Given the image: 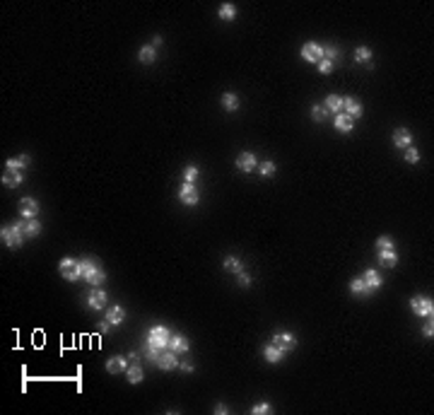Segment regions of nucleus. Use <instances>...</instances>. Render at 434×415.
I'll use <instances>...</instances> for the list:
<instances>
[{
	"mask_svg": "<svg viewBox=\"0 0 434 415\" xmlns=\"http://www.w3.org/2000/svg\"><path fill=\"white\" fill-rule=\"evenodd\" d=\"M311 116H314V121H323V118L328 116V111H326V106H323V104H316V106L311 109Z\"/></svg>",
	"mask_w": 434,
	"mask_h": 415,
	"instance_id": "e433bc0d",
	"label": "nucleus"
},
{
	"mask_svg": "<svg viewBox=\"0 0 434 415\" xmlns=\"http://www.w3.org/2000/svg\"><path fill=\"white\" fill-rule=\"evenodd\" d=\"M188 347H191V343H188V338L181 336V333H176V336L169 338V350H171V352H186Z\"/></svg>",
	"mask_w": 434,
	"mask_h": 415,
	"instance_id": "a211bd4d",
	"label": "nucleus"
},
{
	"mask_svg": "<svg viewBox=\"0 0 434 415\" xmlns=\"http://www.w3.org/2000/svg\"><path fill=\"white\" fill-rule=\"evenodd\" d=\"M106 302H109V295H106L101 287H92L90 295H87V307H90V309L101 311V309H106Z\"/></svg>",
	"mask_w": 434,
	"mask_h": 415,
	"instance_id": "6e6552de",
	"label": "nucleus"
},
{
	"mask_svg": "<svg viewBox=\"0 0 434 415\" xmlns=\"http://www.w3.org/2000/svg\"><path fill=\"white\" fill-rule=\"evenodd\" d=\"M39 203H36V198H22L20 201V212H22L24 220H32V217H36L39 215Z\"/></svg>",
	"mask_w": 434,
	"mask_h": 415,
	"instance_id": "f8f14e48",
	"label": "nucleus"
},
{
	"mask_svg": "<svg viewBox=\"0 0 434 415\" xmlns=\"http://www.w3.org/2000/svg\"><path fill=\"white\" fill-rule=\"evenodd\" d=\"M362 280H365V282H367V285H369V287H371V290H374V292H376V290H379V287L384 285V277L379 276L376 271H371V268L362 273Z\"/></svg>",
	"mask_w": 434,
	"mask_h": 415,
	"instance_id": "4be33fe9",
	"label": "nucleus"
},
{
	"mask_svg": "<svg viewBox=\"0 0 434 415\" xmlns=\"http://www.w3.org/2000/svg\"><path fill=\"white\" fill-rule=\"evenodd\" d=\"M234 164H236V169L244 172V174H251V172L258 169V162H256V155H253V152H241Z\"/></svg>",
	"mask_w": 434,
	"mask_h": 415,
	"instance_id": "9d476101",
	"label": "nucleus"
},
{
	"mask_svg": "<svg viewBox=\"0 0 434 415\" xmlns=\"http://www.w3.org/2000/svg\"><path fill=\"white\" fill-rule=\"evenodd\" d=\"M350 292H352V295H357V297H369V295H371L374 290H371V287L367 285L362 277H355V280L350 282Z\"/></svg>",
	"mask_w": 434,
	"mask_h": 415,
	"instance_id": "dca6fc26",
	"label": "nucleus"
},
{
	"mask_svg": "<svg viewBox=\"0 0 434 415\" xmlns=\"http://www.w3.org/2000/svg\"><path fill=\"white\" fill-rule=\"evenodd\" d=\"M239 104H241V102H239V97H236L234 92H225V94H222V106H225L227 111H236V109H239Z\"/></svg>",
	"mask_w": 434,
	"mask_h": 415,
	"instance_id": "7c9ffc66",
	"label": "nucleus"
},
{
	"mask_svg": "<svg viewBox=\"0 0 434 415\" xmlns=\"http://www.w3.org/2000/svg\"><path fill=\"white\" fill-rule=\"evenodd\" d=\"M273 346L280 347V350L287 355V352H292V350L297 347V338H295L292 333H287V331H277L273 336Z\"/></svg>",
	"mask_w": 434,
	"mask_h": 415,
	"instance_id": "0eeeda50",
	"label": "nucleus"
},
{
	"mask_svg": "<svg viewBox=\"0 0 434 415\" xmlns=\"http://www.w3.org/2000/svg\"><path fill=\"white\" fill-rule=\"evenodd\" d=\"M126 369H128L126 357H111V360L106 362V372H109V374H118V372H126Z\"/></svg>",
	"mask_w": 434,
	"mask_h": 415,
	"instance_id": "cd10ccee",
	"label": "nucleus"
},
{
	"mask_svg": "<svg viewBox=\"0 0 434 415\" xmlns=\"http://www.w3.org/2000/svg\"><path fill=\"white\" fill-rule=\"evenodd\" d=\"M422 333H425L427 338H432V336H434V326H432V323H425V326H422Z\"/></svg>",
	"mask_w": 434,
	"mask_h": 415,
	"instance_id": "37998d69",
	"label": "nucleus"
},
{
	"mask_svg": "<svg viewBox=\"0 0 434 415\" xmlns=\"http://www.w3.org/2000/svg\"><path fill=\"white\" fill-rule=\"evenodd\" d=\"M179 201H181L183 206H198L200 203V191L196 188V184L183 181L181 188H179Z\"/></svg>",
	"mask_w": 434,
	"mask_h": 415,
	"instance_id": "20e7f679",
	"label": "nucleus"
},
{
	"mask_svg": "<svg viewBox=\"0 0 434 415\" xmlns=\"http://www.w3.org/2000/svg\"><path fill=\"white\" fill-rule=\"evenodd\" d=\"M225 271H227V273H234V276H239V273L244 271L241 258H236V256H227V258H225Z\"/></svg>",
	"mask_w": 434,
	"mask_h": 415,
	"instance_id": "c85d7f7f",
	"label": "nucleus"
},
{
	"mask_svg": "<svg viewBox=\"0 0 434 415\" xmlns=\"http://www.w3.org/2000/svg\"><path fill=\"white\" fill-rule=\"evenodd\" d=\"M155 58H157V48L152 46H142L140 48V53H137V61L140 63H155Z\"/></svg>",
	"mask_w": 434,
	"mask_h": 415,
	"instance_id": "c756f323",
	"label": "nucleus"
},
{
	"mask_svg": "<svg viewBox=\"0 0 434 415\" xmlns=\"http://www.w3.org/2000/svg\"><path fill=\"white\" fill-rule=\"evenodd\" d=\"M215 413H217V415H227L229 411H227V406H225V403H217V406H215Z\"/></svg>",
	"mask_w": 434,
	"mask_h": 415,
	"instance_id": "c03bdc74",
	"label": "nucleus"
},
{
	"mask_svg": "<svg viewBox=\"0 0 434 415\" xmlns=\"http://www.w3.org/2000/svg\"><path fill=\"white\" fill-rule=\"evenodd\" d=\"M29 157L27 155H22V157H10V160L5 162V169H12V172H22V169H27L29 167Z\"/></svg>",
	"mask_w": 434,
	"mask_h": 415,
	"instance_id": "b1692460",
	"label": "nucleus"
},
{
	"mask_svg": "<svg viewBox=\"0 0 434 415\" xmlns=\"http://www.w3.org/2000/svg\"><path fill=\"white\" fill-rule=\"evenodd\" d=\"M343 114H347L352 121H355V118H360V116L365 114L362 102H360V99H355V97H343Z\"/></svg>",
	"mask_w": 434,
	"mask_h": 415,
	"instance_id": "9b49d317",
	"label": "nucleus"
},
{
	"mask_svg": "<svg viewBox=\"0 0 434 415\" xmlns=\"http://www.w3.org/2000/svg\"><path fill=\"white\" fill-rule=\"evenodd\" d=\"M335 128H338L340 133H352V131H355V121L347 114L340 111V114H335Z\"/></svg>",
	"mask_w": 434,
	"mask_h": 415,
	"instance_id": "aec40b11",
	"label": "nucleus"
},
{
	"mask_svg": "<svg viewBox=\"0 0 434 415\" xmlns=\"http://www.w3.org/2000/svg\"><path fill=\"white\" fill-rule=\"evenodd\" d=\"M323 58L331 61V63H335V58H338V48L335 46H323Z\"/></svg>",
	"mask_w": 434,
	"mask_h": 415,
	"instance_id": "58836bf2",
	"label": "nucleus"
},
{
	"mask_svg": "<svg viewBox=\"0 0 434 415\" xmlns=\"http://www.w3.org/2000/svg\"><path fill=\"white\" fill-rule=\"evenodd\" d=\"M258 174H261V176H273L275 164L273 162H261V164H258Z\"/></svg>",
	"mask_w": 434,
	"mask_h": 415,
	"instance_id": "f704fd0d",
	"label": "nucleus"
},
{
	"mask_svg": "<svg viewBox=\"0 0 434 415\" xmlns=\"http://www.w3.org/2000/svg\"><path fill=\"white\" fill-rule=\"evenodd\" d=\"M77 266H80V273H82V277H85V282L92 285V287H99V285L106 280V273L97 266L94 258H80Z\"/></svg>",
	"mask_w": 434,
	"mask_h": 415,
	"instance_id": "f257e3e1",
	"label": "nucleus"
},
{
	"mask_svg": "<svg viewBox=\"0 0 434 415\" xmlns=\"http://www.w3.org/2000/svg\"><path fill=\"white\" fill-rule=\"evenodd\" d=\"M410 309L417 314V316H425V319L430 316V319H432L434 302L430 300V297H420V295H417V297H412L410 300Z\"/></svg>",
	"mask_w": 434,
	"mask_h": 415,
	"instance_id": "423d86ee",
	"label": "nucleus"
},
{
	"mask_svg": "<svg viewBox=\"0 0 434 415\" xmlns=\"http://www.w3.org/2000/svg\"><path fill=\"white\" fill-rule=\"evenodd\" d=\"M251 413L253 415H268V413H273V406L266 403V401H261V403H256V406L251 408Z\"/></svg>",
	"mask_w": 434,
	"mask_h": 415,
	"instance_id": "72a5a7b5",
	"label": "nucleus"
},
{
	"mask_svg": "<svg viewBox=\"0 0 434 415\" xmlns=\"http://www.w3.org/2000/svg\"><path fill=\"white\" fill-rule=\"evenodd\" d=\"M152 46H155V48H157V46H162V36H160V34H157V36L152 39Z\"/></svg>",
	"mask_w": 434,
	"mask_h": 415,
	"instance_id": "49530a36",
	"label": "nucleus"
},
{
	"mask_svg": "<svg viewBox=\"0 0 434 415\" xmlns=\"http://www.w3.org/2000/svg\"><path fill=\"white\" fill-rule=\"evenodd\" d=\"M393 145L396 147H410L412 145V133L408 128H398L393 131Z\"/></svg>",
	"mask_w": 434,
	"mask_h": 415,
	"instance_id": "2eb2a0df",
	"label": "nucleus"
},
{
	"mask_svg": "<svg viewBox=\"0 0 434 415\" xmlns=\"http://www.w3.org/2000/svg\"><path fill=\"white\" fill-rule=\"evenodd\" d=\"M109 331H111V323H109V321H106V319H104V321L99 323V333L104 336V333H109Z\"/></svg>",
	"mask_w": 434,
	"mask_h": 415,
	"instance_id": "79ce46f5",
	"label": "nucleus"
},
{
	"mask_svg": "<svg viewBox=\"0 0 434 415\" xmlns=\"http://www.w3.org/2000/svg\"><path fill=\"white\" fill-rule=\"evenodd\" d=\"M301 58H304L306 63H316V66H319L321 61H323V46H321V44H314V41L304 44V48H301Z\"/></svg>",
	"mask_w": 434,
	"mask_h": 415,
	"instance_id": "1a4fd4ad",
	"label": "nucleus"
},
{
	"mask_svg": "<svg viewBox=\"0 0 434 415\" xmlns=\"http://www.w3.org/2000/svg\"><path fill=\"white\" fill-rule=\"evenodd\" d=\"M323 106H326V111H335V114H340V111H343V97H338V94H328L326 102H323Z\"/></svg>",
	"mask_w": 434,
	"mask_h": 415,
	"instance_id": "5701e85b",
	"label": "nucleus"
},
{
	"mask_svg": "<svg viewBox=\"0 0 434 415\" xmlns=\"http://www.w3.org/2000/svg\"><path fill=\"white\" fill-rule=\"evenodd\" d=\"M239 285H241V287H249V285H251V276L241 271V273H239Z\"/></svg>",
	"mask_w": 434,
	"mask_h": 415,
	"instance_id": "a19ab883",
	"label": "nucleus"
},
{
	"mask_svg": "<svg viewBox=\"0 0 434 415\" xmlns=\"http://www.w3.org/2000/svg\"><path fill=\"white\" fill-rule=\"evenodd\" d=\"M160 369H176L179 367V357H176V352H171V350H162L160 360L155 362Z\"/></svg>",
	"mask_w": 434,
	"mask_h": 415,
	"instance_id": "ddd939ff",
	"label": "nucleus"
},
{
	"mask_svg": "<svg viewBox=\"0 0 434 415\" xmlns=\"http://www.w3.org/2000/svg\"><path fill=\"white\" fill-rule=\"evenodd\" d=\"M331 70H333V63H331V61H326V58H323V61H321V63H319V72H323V75H328V72H331Z\"/></svg>",
	"mask_w": 434,
	"mask_h": 415,
	"instance_id": "ea45409f",
	"label": "nucleus"
},
{
	"mask_svg": "<svg viewBox=\"0 0 434 415\" xmlns=\"http://www.w3.org/2000/svg\"><path fill=\"white\" fill-rule=\"evenodd\" d=\"M379 263H381V266H386V268H393V266L398 263V254H396V249L379 251Z\"/></svg>",
	"mask_w": 434,
	"mask_h": 415,
	"instance_id": "bb28decb",
	"label": "nucleus"
},
{
	"mask_svg": "<svg viewBox=\"0 0 434 415\" xmlns=\"http://www.w3.org/2000/svg\"><path fill=\"white\" fill-rule=\"evenodd\" d=\"M58 271H61V276L70 280V282H75V280H80L82 273H80V266H77V261L75 258H63L61 263H58Z\"/></svg>",
	"mask_w": 434,
	"mask_h": 415,
	"instance_id": "39448f33",
	"label": "nucleus"
},
{
	"mask_svg": "<svg viewBox=\"0 0 434 415\" xmlns=\"http://www.w3.org/2000/svg\"><path fill=\"white\" fill-rule=\"evenodd\" d=\"M24 181V174L22 172H12V169H5V174H2V184L7 186V188H17V186Z\"/></svg>",
	"mask_w": 434,
	"mask_h": 415,
	"instance_id": "f3484780",
	"label": "nucleus"
},
{
	"mask_svg": "<svg viewBox=\"0 0 434 415\" xmlns=\"http://www.w3.org/2000/svg\"><path fill=\"white\" fill-rule=\"evenodd\" d=\"M22 230H24V237H39V232H41V222H39L36 217H32V220H22Z\"/></svg>",
	"mask_w": 434,
	"mask_h": 415,
	"instance_id": "393cba45",
	"label": "nucleus"
},
{
	"mask_svg": "<svg viewBox=\"0 0 434 415\" xmlns=\"http://www.w3.org/2000/svg\"><path fill=\"white\" fill-rule=\"evenodd\" d=\"M263 357L270 362V365H277V362H282V357H285V352L280 350V347H275L273 343H268V346L263 347Z\"/></svg>",
	"mask_w": 434,
	"mask_h": 415,
	"instance_id": "6ab92c4d",
	"label": "nucleus"
},
{
	"mask_svg": "<svg viewBox=\"0 0 434 415\" xmlns=\"http://www.w3.org/2000/svg\"><path fill=\"white\" fill-rule=\"evenodd\" d=\"M198 176H200V169H198V167H193V164H191V167H186V169H183V181L196 184V179H198Z\"/></svg>",
	"mask_w": 434,
	"mask_h": 415,
	"instance_id": "473e14b6",
	"label": "nucleus"
},
{
	"mask_svg": "<svg viewBox=\"0 0 434 415\" xmlns=\"http://www.w3.org/2000/svg\"><path fill=\"white\" fill-rule=\"evenodd\" d=\"M106 321L111 326H121L126 321V309L121 304H114V307H106Z\"/></svg>",
	"mask_w": 434,
	"mask_h": 415,
	"instance_id": "4468645a",
	"label": "nucleus"
},
{
	"mask_svg": "<svg viewBox=\"0 0 434 415\" xmlns=\"http://www.w3.org/2000/svg\"><path fill=\"white\" fill-rule=\"evenodd\" d=\"M376 249H379V251L393 249V239H391V237H379V239H376Z\"/></svg>",
	"mask_w": 434,
	"mask_h": 415,
	"instance_id": "c9c22d12",
	"label": "nucleus"
},
{
	"mask_svg": "<svg viewBox=\"0 0 434 415\" xmlns=\"http://www.w3.org/2000/svg\"><path fill=\"white\" fill-rule=\"evenodd\" d=\"M179 367H181L183 372H193V369H196L193 365H191V362H179Z\"/></svg>",
	"mask_w": 434,
	"mask_h": 415,
	"instance_id": "a18cd8bd",
	"label": "nucleus"
},
{
	"mask_svg": "<svg viewBox=\"0 0 434 415\" xmlns=\"http://www.w3.org/2000/svg\"><path fill=\"white\" fill-rule=\"evenodd\" d=\"M169 338H171V333H169L164 326H152V328L147 331V343L160 347V350H169Z\"/></svg>",
	"mask_w": 434,
	"mask_h": 415,
	"instance_id": "7ed1b4c3",
	"label": "nucleus"
},
{
	"mask_svg": "<svg viewBox=\"0 0 434 415\" xmlns=\"http://www.w3.org/2000/svg\"><path fill=\"white\" fill-rule=\"evenodd\" d=\"M355 61H357V63H365V66H369V68H371V48H369V46H360L357 51H355Z\"/></svg>",
	"mask_w": 434,
	"mask_h": 415,
	"instance_id": "2f4dec72",
	"label": "nucleus"
},
{
	"mask_svg": "<svg viewBox=\"0 0 434 415\" xmlns=\"http://www.w3.org/2000/svg\"><path fill=\"white\" fill-rule=\"evenodd\" d=\"M217 17H220V20H225V22L236 20V7H234L232 2H222V5H220V10H217Z\"/></svg>",
	"mask_w": 434,
	"mask_h": 415,
	"instance_id": "a878e982",
	"label": "nucleus"
},
{
	"mask_svg": "<svg viewBox=\"0 0 434 415\" xmlns=\"http://www.w3.org/2000/svg\"><path fill=\"white\" fill-rule=\"evenodd\" d=\"M405 162H410V164H417L420 162V152L415 150V147H405Z\"/></svg>",
	"mask_w": 434,
	"mask_h": 415,
	"instance_id": "4c0bfd02",
	"label": "nucleus"
},
{
	"mask_svg": "<svg viewBox=\"0 0 434 415\" xmlns=\"http://www.w3.org/2000/svg\"><path fill=\"white\" fill-rule=\"evenodd\" d=\"M142 377H145V372H142V367H140V362L128 365V369H126V379H128V384H140Z\"/></svg>",
	"mask_w": 434,
	"mask_h": 415,
	"instance_id": "412c9836",
	"label": "nucleus"
},
{
	"mask_svg": "<svg viewBox=\"0 0 434 415\" xmlns=\"http://www.w3.org/2000/svg\"><path fill=\"white\" fill-rule=\"evenodd\" d=\"M0 239H2L5 246H10V249H20L22 242H24L22 222H15V225H10V227H2V230H0Z\"/></svg>",
	"mask_w": 434,
	"mask_h": 415,
	"instance_id": "f03ea898",
	"label": "nucleus"
}]
</instances>
